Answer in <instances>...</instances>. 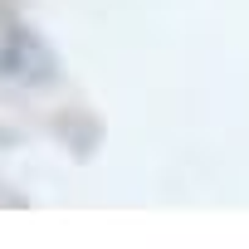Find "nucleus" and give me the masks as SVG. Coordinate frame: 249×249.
Listing matches in <instances>:
<instances>
[{
	"mask_svg": "<svg viewBox=\"0 0 249 249\" xmlns=\"http://www.w3.org/2000/svg\"><path fill=\"white\" fill-rule=\"evenodd\" d=\"M39 73H49V54L39 49V39L25 25L0 15V78L20 83V78H39Z\"/></svg>",
	"mask_w": 249,
	"mask_h": 249,
	"instance_id": "obj_1",
	"label": "nucleus"
}]
</instances>
